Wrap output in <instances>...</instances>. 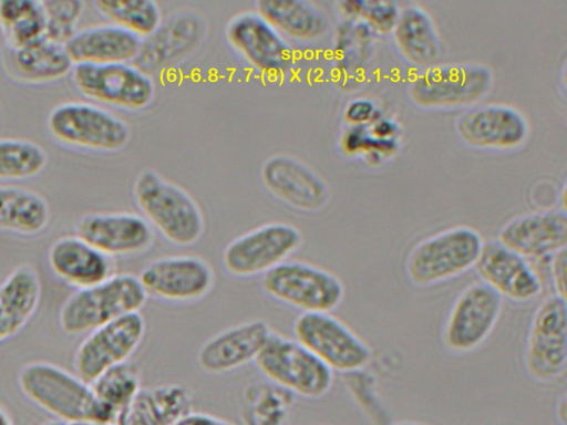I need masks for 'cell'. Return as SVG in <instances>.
Wrapping results in <instances>:
<instances>
[{
	"label": "cell",
	"instance_id": "cell-1",
	"mask_svg": "<svg viewBox=\"0 0 567 425\" xmlns=\"http://www.w3.org/2000/svg\"><path fill=\"white\" fill-rule=\"evenodd\" d=\"M18 385L29 401L68 425L111 423L91 384L54 363L25 364L18 373Z\"/></svg>",
	"mask_w": 567,
	"mask_h": 425
},
{
	"label": "cell",
	"instance_id": "cell-2",
	"mask_svg": "<svg viewBox=\"0 0 567 425\" xmlns=\"http://www.w3.org/2000/svg\"><path fill=\"white\" fill-rule=\"evenodd\" d=\"M147 296L137 276L114 273L103 282L74 291L59 311V325L80 335L128 313L140 312Z\"/></svg>",
	"mask_w": 567,
	"mask_h": 425
},
{
	"label": "cell",
	"instance_id": "cell-3",
	"mask_svg": "<svg viewBox=\"0 0 567 425\" xmlns=\"http://www.w3.org/2000/svg\"><path fill=\"white\" fill-rule=\"evenodd\" d=\"M484 245L473 227L458 225L415 243L405 260V273L416 288H429L457 278L474 268Z\"/></svg>",
	"mask_w": 567,
	"mask_h": 425
},
{
	"label": "cell",
	"instance_id": "cell-4",
	"mask_svg": "<svg viewBox=\"0 0 567 425\" xmlns=\"http://www.w3.org/2000/svg\"><path fill=\"white\" fill-rule=\"evenodd\" d=\"M134 198L143 217L168 242L187 247L204 232V217L192 196L152 170L138 175Z\"/></svg>",
	"mask_w": 567,
	"mask_h": 425
},
{
	"label": "cell",
	"instance_id": "cell-5",
	"mask_svg": "<svg viewBox=\"0 0 567 425\" xmlns=\"http://www.w3.org/2000/svg\"><path fill=\"white\" fill-rule=\"evenodd\" d=\"M255 364L264 379L295 397L319 400L326 396L334 372L295 338L272 330Z\"/></svg>",
	"mask_w": 567,
	"mask_h": 425
},
{
	"label": "cell",
	"instance_id": "cell-6",
	"mask_svg": "<svg viewBox=\"0 0 567 425\" xmlns=\"http://www.w3.org/2000/svg\"><path fill=\"white\" fill-rule=\"evenodd\" d=\"M45 126L58 144L91 152H116L130 139L126 123L109 110L85 101H64L48 113Z\"/></svg>",
	"mask_w": 567,
	"mask_h": 425
},
{
	"label": "cell",
	"instance_id": "cell-7",
	"mask_svg": "<svg viewBox=\"0 0 567 425\" xmlns=\"http://www.w3.org/2000/svg\"><path fill=\"white\" fill-rule=\"evenodd\" d=\"M261 289L272 300L301 313L332 312L346 296L338 274L301 260H286L266 272Z\"/></svg>",
	"mask_w": 567,
	"mask_h": 425
},
{
	"label": "cell",
	"instance_id": "cell-8",
	"mask_svg": "<svg viewBox=\"0 0 567 425\" xmlns=\"http://www.w3.org/2000/svg\"><path fill=\"white\" fill-rule=\"evenodd\" d=\"M504 299L483 281L466 286L453 301L441 329L450 353L464 355L478 350L495 330Z\"/></svg>",
	"mask_w": 567,
	"mask_h": 425
},
{
	"label": "cell",
	"instance_id": "cell-9",
	"mask_svg": "<svg viewBox=\"0 0 567 425\" xmlns=\"http://www.w3.org/2000/svg\"><path fill=\"white\" fill-rule=\"evenodd\" d=\"M292 331L293 338L333 372L355 373L372 360L370 345L331 312L300 313Z\"/></svg>",
	"mask_w": 567,
	"mask_h": 425
},
{
	"label": "cell",
	"instance_id": "cell-10",
	"mask_svg": "<svg viewBox=\"0 0 567 425\" xmlns=\"http://www.w3.org/2000/svg\"><path fill=\"white\" fill-rule=\"evenodd\" d=\"M523 359L527 374L538 383L549 384L565 374L566 298L553 293L536 307L528 328Z\"/></svg>",
	"mask_w": 567,
	"mask_h": 425
},
{
	"label": "cell",
	"instance_id": "cell-11",
	"mask_svg": "<svg viewBox=\"0 0 567 425\" xmlns=\"http://www.w3.org/2000/svg\"><path fill=\"white\" fill-rule=\"evenodd\" d=\"M302 243L300 230L291 224L274 221L233 239L224 249V269L235 278H251L288 260Z\"/></svg>",
	"mask_w": 567,
	"mask_h": 425
},
{
	"label": "cell",
	"instance_id": "cell-12",
	"mask_svg": "<svg viewBox=\"0 0 567 425\" xmlns=\"http://www.w3.org/2000/svg\"><path fill=\"white\" fill-rule=\"evenodd\" d=\"M491 70L477 63L435 64L410 83V99L424 108H451L478 102L491 89Z\"/></svg>",
	"mask_w": 567,
	"mask_h": 425
},
{
	"label": "cell",
	"instance_id": "cell-13",
	"mask_svg": "<svg viewBox=\"0 0 567 425\" xmlns=\"http://www.w3.org/2000/svg\"><path fill=\"white\" fill-rule=\"evenodd\" d=\"M147 296L172 304H192L214 289L212 265L196 255L164 256L150 261L137 276Z\"/></svg>",
	"mask_w": 567,
	"mask_h": 425
},
{
	"label": "cell",
	"instance_id": "cell-14",
	"mask_svg": "<svg viewBox=\"0 0 567 425\" xmlns=\"http://www.w3.org/2000/svg\"><path fill=\"white\" fill-rule=\"evenodd\" d=\"M71 77L81 95L118 108H144L155 95L152 76L133 63L79 64Z\"/></svg>",
	"mask_w": 567,
	"mask_h": 425
},
{
	"label": "cell",
	"instance_id": "cell-15",
	"mask_svg": "<svg viewBox=\"0 0 567 425\" xmlns=\"http://www.w3.org/2000/svg\"><path fill=\"white\" fill-rule=\"evenodd\" d=\"M146 322L133 312L105 323L82 340L73 355L74 373L87 383L109 369L130 361L143 342Z\"/></svg>",
	"mask_w": 567,
	"mask_h": 425
},
{
	"label": "cell",
	"instance_id": "cell-16",
	"mask_svg": "<svg viewBox=\"0 0 567 425\" xmlns=\"http://www.w3.org/2000/svg\"><path fill=\"white\" fill-rule=\"evenodd\" d=\"M229 44L254 69L261 73L284 74L293 65V50L257 11H245L230 19L226 27Z\"/></svg>",
	"mask_w": 567,
	"mask_h": 425
},
{
	"label": "cell",
	"instance_id": "cell-17",
	"mask_svg": "<svg viewBox=\"0 0 567 425\" xmlns=\"http://www.w3.org/2000/svg\"><path fill=\"white\" fill-rule=\"evenodd\" d=\"M474 269L480 280L503 299L528 303L543 292V281L533 261L498 239L484 241Z\"/></svg>",
	"mask_w": 567,
	"mask_h": 425
},
{
	"label": "cell",
	"instance_id": "cell-18",
	"mask_svg": "<svg viewBox=\"0 0 567 425\" xmlns=\"http://www.w3.org/2000/svg\"><path fill=\"white\" fill-rule=\"evenodd\" d=\"M75 235L112 259L141 255L155 238L147 220L128 211L85 214L76 221Z\"/></svg>",
	"mask_w": 567,
	"mask_h": 425
},
{
	"label": "cell",
	"instance_id": "cell-19",
	"mask_svg": "<svg viewBox=\"0 0 567 425\" xmlns=\"http://www.w3.org/2000/svg\"><path fill=\"white\" fill-rule=\"evenodd\" d=\"M272 332L260 318L249 319L213 334L196 355L197 365L207 374H226L255 362Z\"/></svg>",
	"mask_w": 567,
	"mask_h": 425
},
{
	"label": "cell",
	"instance_id": "cell-20",
	"mask_svg": "<svg viewBox=\"0 0 567 425\" xmlns=\"http://www.w3.org/2000/svg\"><path fill=\"white\" fill-rule=\"evenodd\" d=\"M461 139L477 148L507 149L522 145L529 133L525 115L506 104H484L465 112L456 123Z\"/></svg>",
	"mask_w": 567,
	"mask_h": 425
},
{
	"label": "cell",
	"instance_id": "cell-21",
	"mask_svg": "<svg viewBox=\"0 0 567 425\" xmlns=\"http://www.w3.org/2000/svg\"><path fill=\"white\" fill-rule=\"evenodd\" d=\"M203 33L204 24L196 13H175L162 21L152 34L142 39L132 63L148 75L161 72L193 52Z\"/></svg>",
	"mask_w": 567,
	"mask_h": 425
},
{
	"label": "cell",
	"instance_id": "cell-22",
	"mask_svg": "<svg viewBox=\"0 0 567 425\" xmlns=\"http://www.w3.org/2000/svg\"><path fill=\"white\" fill-rule=\"evenodd\" d=\"M498 240L529 260L549 257L566 248V210L545 209L514 217L503 225Z\"/></svg>",
	"mask_w": 567,
	"mask_h": 425
},
{
	"label": "cell",
	"instance_id": "cell-23",
	"mask_svg": "<svg viewBox=\"0 0 567 425\" xmlns=\"http://www.w3.org/2000/svg\"><path fill=\"white\" fill-rule=\"evenodd\" d=\"M261 179L275 197L302 211H316L328 199L324 182L307 165L290 156L268 158L261 168Z\"/></svg>",
	"mask_w": 567,
	"mask_h": 425
},
{
	"label": "cell",
	"instance_id": "cell-24",
	"mask_svg": "<svg viewBox=\"0 0 567 425\" xmlns=\"http://www.w3.org/2000/svg\"><path fill=\"white\" fill-rule=\"evenodd\" d=\"M51 272L76 290L103 282L115 273L113 259L78 235L56 238L48 249Z\"/></svg>",
	"mask_w": 567,
	"mask_h": 425
},
{
	"label": "cell",
	"instance_id": "cell-25",
	"mask_svg": "<svg viewBox=\"0 0 567 425\" xmlns=\"http://www.w3.org/2000/svg\"><path fill=\"white\" fill-rule=\"evenodd\" d=\"M2 64L9 77L30 85L58 82L74 66L65 44L47 37L19 48H6Z\"/></svg>",
	"mask_w": 567,
	"mask_h": 425
},
{
	"label": "cell",
	"instance_id": "cell-26",
	"mask_svg": "<svg viewBox=\"0 0 567 425\" xmlns=\"http://www.w3.org/2000/svg\"><path fill=\"white\" fill-rule=\"evenodd\" d=\"M142 39L114 23H99L79 29L65 43L74 65L132 63Z\"/></svg>",
	"mask_w": 567,
	"mask_h": 425
},
{
	"label": "cell",
	"instance_id": "cell-27",
	"mask_svg": "<svg viewBox=\"0 0 567 425\" xmlns=\"http://www.w3.org/2000/svg\"><path fill=\"white\" fill-rule=\"evenodd\" d=\"M41 280L30 263L17 266L0 283V341L18 334L38 310Z\"/></svg>",
	"mask_w": 567,
	"mask_h": 425
},
{
	"label": "cell",
	"instance_id": "cell-28",
	"mask_svg": "<svg viewBox=\"0 0 567 425\" xmlns=\"http://www.w3.org/2000/svg\"><path fill=\"white\" fill-rule=\"evenodd\" d=\"M400 53L411 64L427 69L437 64L442 46L435 23L419 4L401 6L398 21L391 32Z\"/></svg>",
	"mask_w": 567,
	"mask_h": 425
},
{
	"label": "cell",
	"instance_id": "cell-29",
	"mask_svg": "<svg viewBox=\"0 0 567 425\" xmlns=\"http://www.w3.org/2000/svg\"><path fill=\"white\" fill-rule=\"evenodd\" d=\"M50 220V205L40 193L0 183V230L33 237L42 234Z\"/></svg>",
	"mask_w": 567,
	"mask_h": 425
},
{
	"label": "cell",
	"instance_id": "cell-30",
	"mask_svg": "<svg viewBox=\"0 0 567 425\" xmlns=\"http://www.w3.org/2000/svg\"><path fill=\"white\" fill-rule=\"evenodd\" d=\"M257 12L286 39L313 41L328 29V19L315 3L303 0H262Z\"/></svg>",
	"mask_w": 567,
	"mask_h": 425
},
{
	"label": "cell",
	"instance_id": "cell-31",
	"mask_svg": "<svg viewBox=\"0 0 567 425\" xmlns=\"http://www.w3.org/2000/svg\"><path fill=\"white\" fill-rule=\"evenodd\" d=\"M377 32L363 20L343 18L333 37L334 69L342 81L355 83L364 74L374 51Z\"/></svg>",
	"mask_w": 567,
	"mask_h": 425
},
{
	"label": "cell",
	"instance_id": "cell-32",
	"mask_svg": "<svg viewBox=\"0 0 567 425\" xmlns=\"http://www.w3.org/2000/svg\"><path fill=\"white\" fill-rule=\"evenodd\" d=\"M296 397L276 384L262 380L249 382L239 396L243 425H289Z\"/></svg>",
	"mask_w": 567,
	"mask_h": 425
},
{
	"label": "cell",
	"instance_id": "cell-33",
	"mask_svg": "<svg viewBox=\"0 0 567 425\" xmlns=\"http://www.w3.org/2000/svg\"><path fill=\"white\" fill-rule=\"evenodd\" d=\"M45 12L42 1H0V34L8 49L25 45L45 37Z\"/></svg>",
	"mask_w": 567,
	"mask_h": 425
},
{
	"label": "cell",
	"instance_id": "cell-34",
	"mask_svg": "<svg viewBox=\"0 0 567 425\" xmlns=\"http://www.w3.org/2000/svg\"><path fill=\"white\" fill-rule=\"evenodd\" d=\"M90 384L110 422H114L143 388L140 369L130 361L109 369Z\"/></svg>",
	"mask_w": 567,
	"mask_h": 425
},
{
	"label": "cell",
	"instance_id": "cell-35",
	"mask_svg": "<svg viewBox=\"0 0 567 425\" xmlns=\"http://www.w3.org/2000/svg\"><path fill=\"white\" fill-rule=\"evenodd\" d=\"M47 164L45 149L34 141L0 137V183L34 178L44 170Z\"/></svg>",
	"mask_w": 567,
	"mask_h": 425
},
{
	"label": "cell",
	"instance_id": "cell-36",
	"mask_svg": "<svg viewBox=\"0 0 567 425\" xmlns=\"http://www.w3.org/2000/svg\"><path fill=\"white\" fill-rule=\"evenodd\" d=\"M94 6L111 23L141 39L152 34L162 23L161 9L152 0H99Z\"/></svg>",
	"mask_w": 567,
	"mask_h": 425
},
{
	"label": "cell",
	"instance_id": "cell-37",
	"mask_svg": "<svg viewBox=\"0 0 567 425\" xmlns=\"http://www.w3.org/2000/svg\"><path fill=\"white\" fill-rule=\"evenodd\" d=\"M342 152L360 156L368 165L379 166L399 149V139H382L374 136L369 125H348L340 137Z\"/></svg>",
	"mask_w": 567,
	"mask_h": 425
},
{
	"label": "cell",
	"instance_id": "cell-38",
	"mask_svg": "<svg viewBox=\"0 0 567 425\" xmlns=\"http://www.w3.org/2000/svg\"><path fill=\"white\" fill-rule=\"evenodd\" d=\"M338 6L343 18L361 19L377 34L392 32L401 11V4L392 0H344Z\"/></svg>",
	"mask_w": 567,
	"mask_h": 425
},
{
	"label": "cell",
	"instance_id": "cell-39",
	"mask_svg": "<svg viewBox=\"0 0 567 425\" xmlns=\"http://www.w3.org/2000/svg\"><path fill=\"white\" fill-rule=\"evenodd\" d=\"M45 12V37L65 44L79 30L85 3L79 0L42 1Z\"/></svg>",
	"mask_w": 567,
	"mask_h": 425
},
{
	"label": "cell",
	"instance_id": "cell-40",
	"mask_svg": "<svg viewBox=\"0 0 567 425\" xmlns=\"http://www.w3.org/2000/svg\"><path fill=\"white\" fill-rule=\"evenodd\" d=\"M383 112L375 102L369 97L351 100L344 108V118L348 125H369Z\"/></svg>",
	"mask_w": 567,
	"mask_h": 425
},
{
	"label": "cell",
	"instance_id": "cell-41",
	"mask_svg": "<svg viewBox=\"0 0 567 425\" xmlns=\"http://www.w3.org/2000/svg\"><path fill=\"white\" fill-rule=\"evenodd\" d=\"M548 272L555 294L566 298V248L546 258Z\"/></svg>",
	"mask_w": 567,
	"mask_h": 425
},
{
	"label": "cell",
	"instance_id": "cell-42",
	"mask_svg": "<svg viewBox=\"0 0 567 425\" xmlns=\"http://www.w3.org/2000/svg\"><path fill=\"white\" fill-rule=\"evenodd\" d=\"M173 425H236L229 419L224 417L198 411H189Z\"/></svg>",
	"mask_w": 567,
	"mask_h": 425
},
{
	"label": "cell",
	"instance_id": "cell-43",
	"mask_svg": "<svg viewBox=\"0 0 567 425\" xmlns=\"http://www.w3.org/2000/svg\"><path fill=\"white\" fill-rule=\"evenodd\" d=\"M371 133L382 139H398L400 134L399 123L383 113L369 124Z\"/></svg>",
	"mask_w": 567,
	"mask_h": 425
},
{
	"label": "cell",
	"instance_id": "cell-44",
	"mask_svg": "<svg viewBox=\"0 0 567 425\" xmlns=\"http://www.w3.org/2000/svg\"><path fill=\"white\" fill-rule=\"evenodd\" d=\"M556 416L560 425H566V395L564 394L556 406Z\"/></svg>",
	"mask_w": 567,
	"mask_h": 425
},
{
	"label": "cell",
	"instance_id": "cell-45",
	"mask_svg": "<svg viewBox=\"0 0 567 425\" xmlns=\"http://www.w3.org/2000/svg\"><path fill=\"white\" fill-rule=\"evenodd\" d=\"M0 425H14L9 411L0 404Z\"/></svg>",
	"mask_w": 567,
	"mask_h": 425
},
{
	"label": "cell",
	"instance_id": "cell-46",
	"mask_svg": "<svg viewBox=\"0 0 567 425\" xmlns=\"http://www.w3.org/2000/svg\"><path fill=\"white\" fill-rule=\"evenodd\" d=\"M390 425H430V424L419 422V421L403 419V421L393 422Z\"/></svg>",
	"mask_w": 567,
	"mask_h": 425
},
{
	"label": "cell",
	"instance_id": "cell-47",
	"mask_svg": "<svg viewBox=\"0 0 567 425\" xmlns=\"http://www.w3.org/2000/svg\"><path fill=\"white\" fill-rule=\"evenodd\" d=\"M71 425H121L116 419L111 423H79V424H71Z\"/></svg>",
	"mask_w": 567,
	"mask_h": 425
},
{
	"label": "cell",
	"instance_id": "cell-48",
	"mask_svg": "<svg viewBox=\"0 0 567 425\" xmlns=\"http://www.w3.org/2000/svg\"><path fill=\"white\" fill-rule=\"evenodd\" d=\"M40 425H68V424L64 422H61L59 419H49V421L41 423Z\"/></svg>",
	"mask_w": 567,
	"mask_h": 425
},
{
	"label": "cell",
	"instance_id": "cell-49",
	"mask_svg": "<svg viewBox=\"0 0 567 425\" xmlns=\"http://www.w3.org/2000/svg\"><path fill=\"white\" fill-rule=\"evenodd\" d=\"M312 425H333V424H329V423H316V424H312Z\"/></svg>",
	"mask_w": 567,
	"mask_h": 425
}]
</instances>
